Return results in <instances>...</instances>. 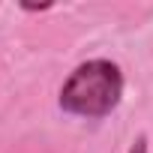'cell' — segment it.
<instances>
[{
  "label": "cell",
  "instance_id": "cell-1",
  "mask_svg": "<svg viewBox=\"0 0 153 153\" xmlns=\"http://www.w3.org/2000/svg\"><path fill=\"white\" fill-rule=\"evenodd\" d=\"M123 96V75L111 60H87L60 87V108L78 117H105Z\"/></svg>",
  "mask_w": 153,
  "mask_h": 153
},
{
  "label": "cell",
  "instance_id": "cell-2",
  "mask_svg": "<svg viewBox=\"0 0 153 153\" xmlns=\"http://www.w3.org/2000/svg\"><path fill=\"white\" fill-rule=\"evenodd\" d=\"M129 153H147V138L141 135V138H138V141L132 144V150H129Z\"/></svg>",
  "mask_w": 153,
  "mask_h": 153
}]
</instances>
